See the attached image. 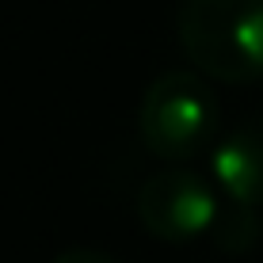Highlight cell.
Listing matches in <instances>:
<instances>
[{
	"label": "cell",
	"instance_id": "cell-1",
	"mask_svg": "<svg viewBox=\"0 0 263 263\" xmlns=\"http://www.w3.org/2000/svg\"><path fill=\"white\" fill-rule=\"evenodd\" d=\"M176 34L202 77L221 84L263 77V0H183Z\"/></svg>",
	"mask_w": 263,
	"mask_h": 263
},
{
	"label": "cell",
	"instance_id": "cell-2",
	"mask_svg": "<svg viewBox=\"0 0 263 263\" xmlns=\"http://www.w3.org/2000/svg\"><path fill=\"white\" fill-rule=\"evenodd\" d=\"M217 126H221V107L214 88L198 72H160L141 96L138 134L145 149L168 164H183L206 153L217 138Z\"/></svg>",
	"mask_w": 263,
	"mask_h": 263
},
{
	"label": "cell",
	"instance_id": "cell-3",
	"mask_svg": "<svg viewBox=\"0 0 263 263\" xmlns=\"http://www.w3.org/2000/svg\"><path fill=\"white\" fill-rule=\"evenodd\" d=\"M217 195L210 179L191 168H164L153 172L138 187V217L157 240L187 244L210 233L217 217Z\"/></svg>",
	"mask_w": 263,
	"mask_h": 263
},
{
	"label": "cell",
	"instance_id": "cell-4",
	"mask_svg": "<svg viewBox=\"0 0 263 263\" xmlns=\"http://www.w3.org/2000/svg\"><path fill=\"white\" fill-rule=\"evenodd\" d=\"M214 176L233 202L263 206V119L233 126L214 149Z\"/></svg>",
	"mask_w": 263,
	"mask_h": 263
},
{
	"label": "cell",
	"instance_id": "cell-5",
	"mask_svg": "<svg viewBox=\"0 0 263 263\" xmlns=\"http://www.w3.org/2000/svg\"><path fill=\"white\" fill-rule=\"evenodd\" d=\"M259 233H263V221H259V206H248V202H233L221 206L210 225V237L221 252L229 256H244L259 244Z\"/></svg>",
	"mask_w": 263,
	"mask_h": 263
},
{
	"label": "cell",
	"instance_id": "cell-6",
	"mask_svg": "<svg viewBox=\"0 0 263 263\" xmlns=\"http://www.w3.org/2000/svg\"><path fill=\"white\" fill-rule=\"evenodd\" d=\"M53 263H115V259L107 256V252H96V248H69Z\"/></svg>",
	"mask_w": 263,
	"mask_h": 263
}]
</instances>
